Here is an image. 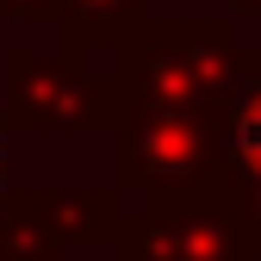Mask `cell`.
Returning a JSON list of instances; mask_svg holds the SVG:
<instances>
[{
  "label": "cell",
  "instance_id": "cell-1",
  "mask_svg": "<svg viewBox=\"0 0 261 261\" xmlns=\"http://www.w3.org/2000/svg\"><path fill=\"white\" fill-rule=\"evenodd\" d=\"M243 38L224 19H143L100 69V130L118 112L143 106H199L218 112L243 75Z\"/></svg>",
  "mask_w": 261,
  "mask_h": 261
},
{
  "label": "cell",
  "instance_id": "cell-2",
  "mask_svg": "<svg viewBox=\"0 0 261 261\" xmlns=\"http://www.w3.org/2000/svg\"><path fill=\"white\" fill-rule=\"evenodd\" d=\"M112 137V187L124 199H180L224 180V130L199 106H143L106 124Z\"/></svg>",
  "mask_w": 261,
  "mask_h": 261
},
{
  "label": "cell",
  "instance_id": "cell-3",
  "mask_svg": "<svg viewBox=\"0 0 261 261\" xmlns=\"http://www.w3.org/2000/svg\"><path fill=\"white\" fill-rule=\"evenodd\" d=\"M112 261H261V237L237 193L212 180L180 199H143L112 243Z\"/></svg>",
  "mask_w": 261,
  "mask_h": 261
},
{
  "label": "cell",
  "instance_id": "cell-4",
  "mask_svg": "<svg viewBox=\"0 0 261 261\" xmlns=\"http://www.w3.org/2000/svg\"><path fill=\"white\" fill-rule=\"evenodd\" d=\"M0 81H7V100H0L7 130H25V137H87V130H100V56L69 50V44H56V50L7 44Z\"/></svg>",
  "mask_w": 261,
  "mask_h": 261
},
{
  "label": "cell",
  "instance_id": "cell-5",
  "mask_svg": "<svg viewBox=\"0 0 261 261\" xmlns=\"http://www.w3.org/2000/svg\"><path fill=\"white\" fill-rule=\"evenodd\" d=\"M218 130H224V187L237 193V205L261 237V44L243 50V75L230 100L218 106Z\"/></svg>",
  "mask_w": 261,
  "mask_h": 261
},
{
  "label": "cell",
  "instance_id": "cell-6",
  "mask_svg": "<svg viewBox=\"0 0 261 261\" xmlns=\"http://www.w3.org/2000/svg\"><path fill=\"white\" fill-rule=\"evenodd\" d=\"M19 199L44 218L62 249H112L130 224L124 187H19Z\"/></svg>",
  "mask_w": 261,
  "mask_h": 261
},
{
  "label": "cell",
  "instance_id": "cell-7",
  "mask_svg": "<svg viewBox=\"0 0 261 261\" xmlns=\"http://www.w3.org/2000/svg\"><path fill=\"white\" fill-rule=\"evenodd\" d=\"M149 19V0H56V44L87 50V56H106L112 44H124L130 31Z\"/></svg>",
  "mask_w": 261,
  "mask_h": 261
},
{
  "label": "cell",
  "instance_id": "cell-8",
  "mask_svg": "<svg viewBox=\"0 0 261 261\" xmlns=\"http://www.w3.org/2000/svg\"><path fill=\"white\" fill-rule=\"evenodd\" d=\"M0 261H69V249L44 230V218L19 199V187H7L0 199Z\"/></svg>",
  "mask_w": 261,
  "mask_h": 261
},
{
  "label": "cell",
  "instance_id": "cell-9",
  "mask_svg": "<svg viewBox=\"0 0 261 261\" xmlns=\"http://www.w3.org/2000/svg\"><path fill=\"white\" fill-rule=\"evenodd\" d=\"M56 0H0V25H19V19H44L50 25Z\"/></svg>",
  "mask_w": 261,
  "mask_h": 261
},
{
  "label": "cell",
  "instance_id": "cell-10",
  "mask_svg": "<svg viewBox=\"0 0 261 261\" xmlns=\"http://www.w3.org/2000/svg\"><path fill=\"white\" fill-rule=\"evenodd\" d=\"M0 199H7V118H0Z\"/></svg>",
  "mask_w": 261,
  "mask_h": 261
},
{
  "label": "cell",
  "instance_id": "cell-11",
  "mask_svg": "<svg viewBox=\"0 0 261 261\" xmlns=\"http://www.w3.org/2000/svg\"><path fill=\"white\" fill-rule=\"evenodd\" d=\"M230 13H243V19H261V0H230Z\"/></svg>",
  "mask_w": 261,
  "mask_h": 261
}]
</instances>
